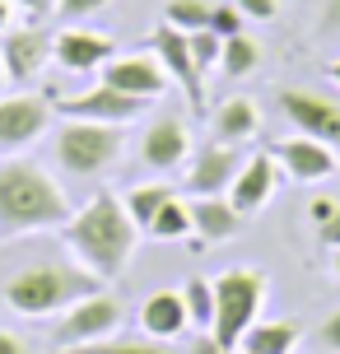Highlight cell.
Returning <instances> with one entry per match:
<instances>
[{
  "label": "cell",
  "mask_w": 340,
  "mask_h": 354,
  "mask_svg": "<svg viewBox=\"0 0 340 354\" xmlns=\"http://www.w3.org/2000/svg\"><path fill=\"white\" fill-rule=\"evenodd\" d=\"M61 243H66V252H70V261H79L93 280L108 284L131 266V257H135V248H140V229L131 224L122 196L98 192L93 201H84V205L66 219Z\"/></svg>",
  "instance_id": "6da1fadb"
},
{
  "label": "cell",
  "mask_w": 340,
  "mask_h": 354,
  "mask_svg": "<svg viewBox=\"0 0 340 354\" xmlns=\"http://www.w3.org/2000/svg\"><path fill=\"white\" fill-rule=\"evenodd\" d=\"M70 201L42 163L33 159H0V238H28V233L66 229Z\"/></svg>",
  "instance_id": "7a4b0ae2"
},
{
  "label": "cell",
  "mask_w": 340,
  "mask_h": 354,
  "mask_svg": "<svg viewBox=\"0 0 340 354\" xmlns=\"http://www.w3.org/2000/svg\"><path fill=\"white\" fill-rule=\"evenodd\" d=\"M98 289H103V280H93L79 261H28L5 280L0 294H5V308L10 313L42 322V317L66 313L84 294H98Z\"/></svg>",
  "instance_id": "3957f363"
},
{
  "label": "cell",
  "mask_w": 340,
  "mask_h": 354,
  "mask_svg": "<svg viewBox=\"0 0 340 354\" xmlns=\"http://www.w3.org/2000/svg\"><path fill=\"white\" fill-rule=\"evenodd\" d=\"M126 154V126H103V122H70L61 117L52 126V159L61 173L70 177H108Z\"/></svg>",
  "instance_id": "277c9868"
},
{
  "label": "cell",
  "mask_w": 340,
  "mask_h": 354,
  "mask_svg": "<svg viewBox=\"0 0 340 354\" xmlns=\"http://www.w3.org/2000/svg\"><path fill=\"white\" fill-rule=\"evenodd\" d=\"M266 299H270V275L256 266H229L224 275H215V326L210 331L229 354L243 345L252 322H261Z\"/></svg>",
  "instance_id": "5b68a950"
},
{
  "label": "cell",
  "mask_w": 340,
  "mask_h": 354,
  "mask_svg": "<svg viewBox=\"0 0 340 354\" xmlns=\"http://www.w3.org/2000/svg\"><path fill=\"white\" fill-rule=\"evenodd\" d=\"M126 308L117 294L108 289H98V294H84L79 303H70L66 313H56L52 317V350H75V345H93V340H108L117 336V326H122Z\"/></svg>",
  "instance_id": "8992f818"
},
{
  "label": "cell",
  "mask_w": 340,
  "mask_h": 354,
  "mask_svg": "<svg viewBox=\"0 0 340 354\" xmlns=\"http://www.w3.org/2000/svg\"><path fill=\"white\" fill-rule=\"evenodd\" d=\"M52 126H56L52 93H10V98H0V159L23 154Z\"/></svg>",
  "instance_id": "52a82bcc"
},
{
  "label": "cell",
  "mask_w": 340,
  "mask_h": 354,
  "mask_svg": "<svg viewBox=\"0 0 340 354\" xmlns=\"http://www.w3.org/2000/svg\"><path fill=\"white\" fill-rule=\"evenodd\" d=\"M56 117H70V122H103V126H131L144 117V98H131V93H117L112 84L84 88V93H52Z\"/></svg>",
  "instance_id": "ba28073f"
},
{
  "label": "cell",
  "mask_w": 340,
  "mask_h": 354,
  "mask_svg": "<svg viewBox=\"0 0 340 354\" xmlns=\"http://www.w3.org/2000/svg\"><path fill=\"white\" fill-rule=\"evenodd\" d=\"M275 107H280V117H285L294 131H303V136H312V140L340 149V103H331V98H322V93H312V88L280 84V88H275Z\"/></svg>",
  "instance_id": "9c48e42d"
},
{
  "label": "cell",
  "mask_w": 340,
  "mask_h": 354,
  "mask_svg": "<svg viewBox=\"0 0 340 354\" xmlns=\"http://www.w3.org/2000/svg\"><path fill=\"white\" fill-rule=\"evenodd\" d=\"M52 37L42 24L33 28H5L0 33V66H5V80L10 84H33L37 75L52 66Z\"/></svg>",
  "instance_id": "30bf717a"
},
{
  "label": "cell",
  "mask_w": 340,
  "mask_h": 354,
  "mask_svg": "<svg viewBox=\"0 0 340 354\" xmlns=\"http://www.w3.org/2000/svg\"><path fill=\"white\" fill-rule=\"evenodd\" d=\"M187 149H191V136H187V122H182L178 112H163L154 122L140 131V168H149L154 177L163 173H178L182 163H187Z\"/></svg>",
  "instance_id": "8fae6325"
},
{
  "label": "cell",
  "mask_w": 340,
  "mask_h": 354,
  "mask_svg": "<svg viewBox=\"0 0 340 354\" xmlns=\"http://www.w3.org/2000/svg\"><path fill=\"white\" fill-rule=\"evenodd\" d=\"M238 168H243L238 145L210 140V145H200L196 154H191V168L182 173V187H187V196H229Z\"/></svg>",
  "instance_id": "7c38bea8"
},
{
  "label": "cell",
  "mask_w": 340,
  "mask_h": 354,
  "mask_svg": "<svg viewBox=\"0 0 340 354\" xmlns=\"http://www.w3.org/2000/svg\"><path fill=\"white\" fill-rule=\"evenodd\" d=\"M270 159L280 163V173H289L294 182H326V177L336 173V149L303 136V131L275 140L270 145Z\"/></svg>",
  "instance_id": "4fadbf2b"
},
{
  "label": "cell",
  "mask_w": 340,
  "mask_h": 354,
  "mask_svg": "<svg viewBox=\"0 0 340 354\" xmlns=\"http://www.w3.org/2000/svg\"><path fill=\"white\" fill-rule=\"evenodd\" d=\"M112 56H117V42L103 33H89V28H61L52 37V66H61L66 75H93Z\"/></svg>",
  "instance_id": "5bb4252c"
},
{
  "label": "cell",
  "mask_w": 340,
  "mask_h": 354,
  "mask_svg": "<svg viewBox=\"0 0 340 354\" xmlns=\"http://www.w3.org/2000/svg\"><path fill=\"white\" fill-rule=\"evenodd\" d=\"M98 75L117 93H131V98H144V103L168 93V71L159 66V56H112Z\"/></svg>",
  "instance_id": "9a60e30c"
},
{
  "label": "cell",
  "mask_w": 340,
  "mask_h": 354,
  "mask_svg": "<svg viewBox=\"0 0 340 354\" xmlns=\"http://www.w3.org/2000/svg\"><path fill=\"white\" fill-rule=\"evenodd\" d=\"M144 47L159 56V66L168 71V80H178V84L191 93V103L200 107V71H196V61H191V37L182 33V28H173V24H159L154 33L144 37Z\"/></svg>",
  "instance_id": "2e32d148"
},
{
  "label": "cell",
  "mask_w": 340,
  "mask_h": 354,
  "mask_svg": "<svg viewBox=\"0 0 340 354\" xmlns=\"http://www.w3.org/2000/svg\"><path fill=\"white\" fill-rule=\"evenodd\" d=\"M275 187H280V163L270 159V149H261V154L243 159V168H238V177L229 187V205L238 214H256L275 196Z\"/></svg>",
  "instance_id": "e0dca14e"
},
{
  "label": "cell",
  "mask_w": 340,
  "mask_h": 354,
  "mask_svg": "<svg viewBox=\"0 0 340 354\" xmlns=\"http://www.w3.org/2000/svg\"><path fill=\"white\" fill-rule=\"evenodd\" d=\"M187 205H191V229H196V238L187 243L191 252H210L215 243L233 238L243 224V214L229 205V196H191Z\"/></svg>",
  "instance_id": "ac0fdd59"
},
{
  "label": "cell",
  "mask_w": 340,
  "mask_h": 354,
  "mask_svg": "<svg viewBox=\"0 0 340 354\" xmlns=\"http://www.w3.org/2000/svg\"><path fill=\"white\" fill-rule=\"evenodd\" d=\"M140 331H144V336H154V340H178V336L191 331L182 289H154V294L140 303Z\"/></svg>",
  "instance_id": "d6986e66"
},
{
  "label": "cell",
  "mask_w": 340,
  "mask_h": 354,
  "mask_svg": "<svg viewBox=\"0 0 340 354\" xmlns=\"http://www.w3.org/2000/svg\"><path fill=\"white\" fill-rule=\"evenodd\" d=\"M210 131H215V140L224 145H243L256 136V103L252 98H229V103L215 107V117H210Z\"/></svg>",
  "instance_id": "ffe728a7"
},
{
  "label": "cell",
  "mask_w": 340,
  "mask_h": 354,
  "mask_svg": "<svg viewBox=\"0 0 340 354\" xmlns=\"http://www.w3.org/2000/svg\"><path fill=\"white\" fill-rule=\"evenodd\" d=\"M299 336H303L299 322H289V317H280V322H252V331L243 336L238 350H243V354H294Z\"/></svg>",
  "instance_id": "44dd1931"
},
{
  "label": "cell",
  "mask_w": 340,
  "mask_h": 354,
  "mask_svg": "<svg viewBox=\"0 0 340 354\" xmlns=\"http://www.w3.org/2000/svg\"><path fill=\"white\" fill-rule=\"evenodd\" d=\"M163 201H173V187H168V182H135V187L122 196V205H126V214H131L135 229H149V219L159 214Z\"/></svg>",
  "instance_id": "7402d4cb"
},
{
  "label": "cell",
  "mask_w": 340,
  "mask_h": 354,
  "mask_svg": "<svg viewBox=\"0 0 340 354\" xmlns=\"http://www.w3.org/2000/svg\"><path fill=\"white\" fill-rule=\"evenodd\" d=\"M56 354H182V350H173L168 340H154V336H108V340H93V345L56 350Z\"/></svg>",
  "instance_id": "603a6c76"
},
{
  "label": "cell",
  "mask_w": 340,
  "mask_h": 354,
  "mask_svg": "<svg viewBox=\"0 0 340 354\" xmlns=\"http://www.w3.org/2000/svg\"><path fill=\"white\" fill-rule=\"evenodd\" d=\"M149 238H159V243H178V238H191V205L187 201H163L159 205V214L149 219Z\"/></svg>",
  "instance_id": "cb8c5ba5"
},
{
  "label": "cell",
  "mask_w": 340,
  "mask_h": 354,
  "mask_svg": "<svg viewBox=\"0 0 340 354\" xmlns=\"http://www.w3.org/2000/svg\"><path fill=\"white\" fill-rule=\"evenodd\" d=\"M182 303H187V317H191L196 331H210L215 326V280L191 275V280L182 284Z\"/></svg>",
  "instance_id": "d4e9b609"
},
{
  "label": "cell",
  "mask_w": 340,
  "mask_h": 354,
  "mask_svg": "<svg viewBox=\"0 0 340 354\" xmlns=\"http://www.w3.org/2000/svg\"><path fill=\"white\" fill-rule=\"evenodd\" d=\"M256 61H261V47H256L247 33L224 37V56H219V71L229 75V80H243V75H252V71H256Z\"/></svg>",
  "instance_id": "484cf974"
},
{
  "label": "cell",
  "mask_w": 340,
  "mask_h": 354,
  "mask_svg": "<svg viewBox=\"0 0 340 354\" xmlns=\"http://www.w3.org/2000/svg\"><path fill=\"white\" fill-rule=\"evenodd\" d=\"M163 24H173L182 33H200V28H210V5L205 0H168L163 5Z\"/></svg>",
  "instance_id": "4316f807"
},
{
  "label": "cell",
  "mask_w": 340,
  "mask_h": 354,
  "mask_svg": "<svg viewBox=\"0 0 340 354\" xmlns=\"http://www.w3.org/2000/svg\"><path fill=\"white\" fill-rule=\"evenodd\" d=\"M191 37V61H196V71H219V56H224V37L210 33V28H200V33H187Z\"/></svg>",
  "instance_id": "83f0119b"
},
{
  "label": "cell",
  "mask_w": 340,
  "mask_h": 354,
  "mask_svg": "<svg viewBox=\"0 0 340 354\" xmlns=\"http://www.w3.org/2000/svg\"><path fill=\"white\" fill-rule=\"evenodd\" d=\"M210 33L238 37L243 33V10H238V5H210Z\"/></svg>",
  "instance_id": "f1b7e54d"
},
{
  "label": "cell",
  "mask_w": 340,
  "mask_h": 354,
  "mask_svg": "<svg viewBox=\"0 0 340 354\" xmlns=\"http://www.w3.org/2000/svg\"><path fill=\"white\" fill-rule=\"evenodd\" d=\"M312 340H317V350L326 354H340V308H331L322 322H317V331H312Z\"/></svg>",
  "instance_id": "f546056e"
},
{
  "label": "cell",
  "mask_w": 340,
  "mask_h": 354,
  "mask_svg": "<svg viewBox=\"0 0 340 354\" xmlns=\"http://www.w3.org/2000/svg\"><path fill=\"white\" fill-rule=\"evenodd\" d=\"M112 0H56V19H89L98 10H108Z\"/></svg>",
  "instance_id": "4dcf8cb0"
},
{
  "label": "cell",
  "mask_w": 340,
  "mask_h": 354,
  "mask_svg": "<svg viewBox=\"0 0 340 354\" xmlns=\"http://www.w3.org/2000/svg\"><path fill=\"white\" fill-rule=\"evenodd\" d=\"M340 33V0H322L317 5V37H336Z\"/></svg>",
  "instance_id": "1f68e13d"
},
{
  "label": "cell",
  "mask_w": 340,
  "mask_h": 354,
  "mask_svg": "<svg viewBox=\"0 0 340 354\" xmlns=\"http://www.w3.org/2000/svg\"><path fill=\"white\" fill-rule=\"evenodd\" d=\"M233 5L243 10V19H261V24H270L280 15V0H233Z\"/></svg>",
  "instance_id": "d6a6232c"
},
{
  "label": "cell",
  "mask_w": 340,
  "mask_h": 354,
  "mask_svg": "<svg viewBox=\"0 0 340 354\" xmlns=\"http://www.w3.org/2000/svg\"><path fill=\"white\" fill-rule=\"evenodd\" d=\"M182 354H229V350L215 340V331H196V336H191V345H187Z\"/></svg>",
  "instance_id": "836d02e7"
},
{
  "label": "cell",
  "mask_w": 340,
  "mask_h": 354,
  "mask_svg": "<svg viewBox=\"0 0 340 354\" xmlns=\"http://www.w3.org/2000/svg\"><path fill=\"white\" fill-rule=\"evenodd\" d=\"M312 233H317V243H322V248H340V201H336V214L326 219L322 229H312Z\"/></svg>",
  "instance_id": "e575fe53"
},
{
  "label": "cell",
  "mask_w": 340,
  "mask_h": 354,
  "mask_svg": "<svg viewBox=\"0 0 340 354\" xmlns=\"http://www.w3.org/2000/svg\"><path fill=\"white\" fill-rule=\"evenodd\" d=\"M331 214H336V201H331V196H317V201L308 205V219H312V229H322Z\"/></svg>",
  "instance_id": "d590c367"
},
{
  "label": "cell",
  "mask_w": 340,
  "mask_h": 354,
  "mask_svg": "<svg viewBox=\"0 0 340 354\" xmlns=\"http://www.w3.org/2000/svg\"><path fill=\"white\" fill-rule=\"evenodd\" d=\"M0 354H33V345H28L23 336H15V331H5V326H0Z\"/></svg>",
  "instance_id": "8d00e7d4"
},
{
  "label": "cell",
  "mask_w": 340,
  "mask_h": 354,
  "mask_svg": "<svg viewBox=\"0 0 340 354\" xmlns=\"http://www.w3.org/2000/svg\"><path fill=\"white\" fill-rule=\"evenodd\" d=\"M19 10H28V15H47V10H56V0H15Z\"/></svg>",
  "instance_id": "74e56055"
},
{
  "label": "cell",
  "mask_w": 340,
  "mask_h": 354,
  "mask_svg": "<svg viewBox=\"0 0 340 354\" xmlns=\"http://www.w3.org/2000/svg\"><path fill=\"white\" fill-rule=\"evenodd\" d=\"M10 19H15V0H0V33L10 28Z\"/></svg>",
  "instance_id": "f35d334b"
},
{
  "label": "cell",
  "mask_w": 340,
  "mask_h": 354,
  "mask_svg": "<svg viewBox=\"0 0 340 354\" xmlns=\"http://www.w3.org/2000/svg\"><path fill=\"white\" fill-rule=\"evenodd\" d=\"M331 270H336V280H340V248H331Z\"/></svg>",
  "instance_id": "ab89813d"
},
{
  "label": "cell",
  "mask_w": 340,
  "mask_h": 354,
  "mask_svg": "<svg viewBox=\"0 0 340 354\" xmlns=\"http://www.w3.org/2000/svg\"><path fill=\"white\" fill-rule=\"evenodd\" d=\"M326 75H331V80L340 84V61H331V66H326Z\"/></svg>",
  "instance_id": "60d3db41"
},
{
  "label": "cell",
  "mask_w": 340,
  "mask_h": 354,
  "mask_svg": "<svg viewBox=\"0 0 340 354\" xmlns=\"http://www.w3.org/2000/svg\"><path fill=\"white\" fill-rule=\"evenodd\" d=\"M0 84H5V66H0Z\"/></svg>",
  "instance_id": "b9f144b4"
}]
</instances>
